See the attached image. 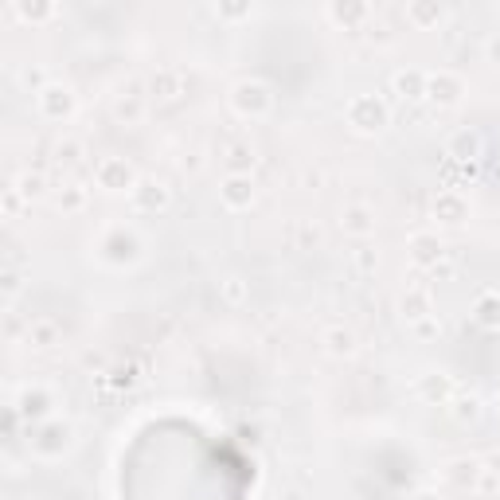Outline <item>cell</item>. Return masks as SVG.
<instances>
[{"mask_svg":"<svg viewBox=\"0 0 500 500\" xmlns=\"http://www.w3.org/2000/svg\"><path fill=\"white\" fill-rule=\"evenodd\" d=\"M79 153H82L79 141H59V145H55V157H59L63 165H75V160H79Z\"/></svg>","mask_w":500,"mask_h":500,"instance_id":"obj_23","label":"cell"},{"mask_svg":"<svg viewBox=\"0 0 500 500\" xmlns=\"http://www.w3.org/2000/svg\"><path fill=\"white\" fill-rule=\"evenodd\" d=\"M40 109L47 118H63L70 114V90L67 86H43L40 90Z\"/></svg>","mask_w":500,"mask_h":500,"instance_id":"obj_5","label":"cell"},{"mask_svg":"<svg viewBox=\"0 0 500 500\" xmlns=\"http://www.w3.org/2000/svg\"><path fill=\"white\" fill-rule=\"evenodd\" d=\"M434 215H446L450 223H461V215H465V207H461L453 196H438V199H434Z\"/></svg>","mask_w":500,"mask_h":500,"instance_id":"obj_18","label":"cell"},{"mask_svg":"<svg viewBox=\"0 0 500 500\" xmlns=\"http://www.w3.org/2000/svg\"><path fill=\"white\" fill-rule=\"evenodd\" d=\"M137 204L145 207V211H153V207H165V204H168V188L157 184V180H141V184H137Z\"/></svg>","mask_w":500,"mask_h":500,"instance_id":"obj_7","label":"cell"},{"mask_svg":"<svg viewBox=\"0 0 500 500\" xmlns=\"http://www.w3.org/2000/svg\"><path fill=\"white\" fill-rule=\"evenodd\" d=\"M235 106L243 114H262V109H270V94H266L262 82H243L235 90Z\"/></svg>","mask_w":500,"mask_h":500,"instance_id":"obj_4","label":"cell"},{"mask_svg":"<svg viewBox=\"0 0 500 500\" xmlns=\"http://www.w3.org/2000/svg\"><path fill=\"white\" fill-rule=\"evenodd\" d=\"M348 121H352L356 129H379L383 121H387V109H383L375 98L360 94V98L348 102Z\"/></svg>","mask_w":500,"mask_h":500,"instance_id":"obj_1","label":"cell"},{"mask_svg":"<svg viewBox=\"0 0 500 500\" xmlns=\"http://www.w3.org/2000/svg\"><path fill=\"white\" fill-rule=\"evenodd\" d=\"M59 438L67 441V426H47V430H43V438L36 441V446H40L43 453H51V450H55V446H59Z\"/></svg>","mask_w":500,"mask_h":500,"instance_id":"obj_22","label":"cell"},{"mask_svg":"<svg viewBox=\"0 0 500 500\" xmlns=\"http://www.w3.org/2000/svg\"><path fill=\"white\" fill-rule=\"evenodd\" d=\"M489 55H492V59L500 63V40H492V43H489Z\"/></svg>","mask_w":500,"mask_h":500,"instance_id":"obj_34","label":"cell"},{"mask_svg":"<svg viewBox=\"0 0 500 500\" xmlns=\"http://www.w3.org/2000/svg\"><path fill=\"white\" fill-rule=\"evenodd\" d=\"M356 266H360V270H375V255L372 250H360V255H356Z\"/></svg>","mask_w":500,"mask_h":500,"instance_id":"obj_29","label":"cell"},{"mask_svg":"<svg viewBox=\"0 0 500 500\" xmlns=\"http://www.w3.org/2000/svg\"><path fill=\"white\" fill-rule=\"evenodd\" d=\"M395 90H399L402 98H422L426 94V79H422L418 70H402V75H395Z\"/></svg>","mask_w":500,"mask_h":500,"instance_id":"obj_11","label":"cell"},{"mask_svg":"<svg viewBox=\"0 0 500 500\" xmlns=\"http://www.w3.org/2000/svg\"><path fill=\"white\" fill-rule=\"evenodd\" d=\"M94 180H98V188H106V192H121V188L133 184V172H129L126 160L106 157V160H98V168H94Z\"/></svg>","mask_w":500,"mask_h":500,"instance_id":"obj_2","label":"cell"},{"mask_svg":"<svg viewBox=\"0 0 500 500\" xmlns=\"http://www.w3.org/2000/svg\"><path fill=\"white\" fill-rule=\"evenodd\" d=\"M36 500H43V497H36Z\"/></svg>","mask_w":500,"mask_h":500,"instance_id":"obj_35","label":"cell"},{"mask_svg":"<svg viewBox=\"0 0 500 500\" xmlns=\"http://www.w3.org/2000/svg\"><path fill=\"white\" fill-rule=\"evenodd\" d=\"M223 199L231 207H246L250 199H255V184H250V176H231L223 184Z\"/></svg>","mask_w":500,"mask_h":500,"instance_id":"obj_6","label":"cell"},{"mask_svg":"<svg viewBox=\"0 0 500 500\" xmlns=\"http://www.w3.org/2000/svg\"><path fill=\"white\" fill-rule=\"evenodd\" d=\"M328 12H333L336 20H344V24H356V20H363V16H368V8H363V4H333Z\"/></svg>","mask_w":500,"mask_h":500,"instance_id":"obj_21","label":"cell"},{"mask_svg":"<svg viewBox=\"0 0 500 500\" xmlns=\"http://www.w3.org/2000/svg\"><path fill=\"white\" fill-rule=\"evenodd\" d=\"M16 12H20L24 20H43V16H51V8H47V4H20Z\"/></svg>","mask_w":500,"mask_h":500,"instance_id":"obj_25","label":"cell"},{"mask_svg":"<svg viewBox=\"0 0 500 500\" xmlns=\"http://www.w3.org/2000/svg\"><path fill=\"white\" fill-rule=\"evenodd\" d=\"M16 192H20L24 199L40 196V192H43V176H31V172H28V176H20V188H16Z\"/></svg>","mask_w":500,"mask_h":500,"instance_id":"obj_24","label":"cell"},{"mask_svg":"<svg viewBox=\"0 0 500 500\" xmlns=\"http://www.w3.org/2000/svg\"><path fill=\"white\" fill-rule=\"evenodd\" d=\"M407 20H414L418 28H426V24L441 20V8L438 4H411V8H407Z\"/></svg>","mask_w":500,"mask_h":500,"instance_id":"obj_17","label":"cell"},{"mask_svg":"<svg viewBox=\"0 0 500 500\" xmlns=\"http://www.w3.org/2000/svg\"><path fill=\"white\" fill-rule=\"evenodd\" d=\"M340 227L344 231H352V235H368V231L375 227V219H372L368 207H348V211L340 215Z\"/></svg>","mask_w":500,"mask_h":500,"instance_id":"obj_8","label":"cell"},{"mask_svg":"<svg viewBox=\"0 0 500 500\" xmlns=\"http://www.w3.org/2000/svg\"><path fill=\"white\" fill-rule=\"evenodd\" d=\"M114 114H118L121 121H141V114H145V102H141V94L137 90H129V94H121L118 98V106H114Z\"/></svg>","mask_w":500,"mask_h":500,"instance_id":"obj_10","label":"cell"},{"mask_svg":"<svg viewBox=\"0 0 500 500\" xmlns=\"http://www.w3.org/2000/svg\"><path fill=\"white\" fill-rule=\"evenodd\" d=\"M59 207H67V211H75V207H82V188H67L59 196Z\"/></svg>","mask_w":500,"mask_h":500,"instance_id":"obj_26","label":"cell"},{"mask_svg":"<svg viewBox=\"0 0 500 500\" xmlns=\"http://www.w3.org/2000/svg\"><path fill=\"white\" fill-rule=\"evenodd\" d=\"M477 407H480L477 399H457V411H453V414H457L461 422H465V418H477Z\"/></svg>","mask_w":500,"mask_h":500,"instance_id":"obj_27","label":"cell"},{"mask_svg":"<svg viewBox=\"0 0 500 500\" xmlns=\"http://www.w3.org/2000/svg\"><path fill=\"white\" fill-rule=\"evenodd\" d=\"M434 333H438V324L434 321H418V336H434Z\"/></svg>","mask_w":500,"mask_h":500,"instance_id":"obj_33","label":"cell"},{"mask_svg":"<svg viewBox=\"0 0 500 500\" xmlns=\"http://www.w3.org/2000/svg\"><path fill=\"white\" fill-rule=\"evenodd\" d=\"M176 86H180V79L172 75V70H160V75H153V94H157V98H172V94H176Z\"/></svg>","mask_w":500,"mask_h":500,"instance_id":"obj_19","label":"cell"},{"mask_svg":"<svg viewBox=\"0 0 500 500\" xmlns=\"http://www.w3.org/2000/svg\"><path fill=\"white\" fill-rule=\"evenodd\" d=\"M227 297H231V301H238V297H243V285H238V278H231V285H227Z\"/></svg>","mask_w":500,"mask_h":500,"instance_id":"obj_32","label":"cell"},{"mask_svg":"<svg viewBox=\"0 0 500 500\" xmlns=\"http://www.w3.org/2000/svg\"><path fill=\"white\" fill-rule=\"evenodd\" d=\"M411 246H414V262H418V266H438V258H441L438 238H430V235H414Z\"/></svg>","mask_w":500,"mask_h":500,"instance_id":"obj_9","label":"cell"},{"mask_svg":"<svg viewBox=\"0 0 500 500\" xmlns=\"http://www.w3.org/2000/svg\"><path fill=\"white\" fill-rule=\"evenodd\" d=\"M324 344H328V352L333 356H352L356 352V336L348 333V328H328Z\"/></svg>","mask_w":500,"mask_h":500,"instance_id":"obj_13","label":"cell"},{"mask_svg":"<svg viewBox=\"0 0 500 500\" xmlns=\"http://www.w3.org/2000/svg\"><path fill=\"white\" fill-rule=\"evenodd\" d=\"M4 289H8V297H16V289H20V274H8V278H4Z\"/></svg>","mask_w":500,"mask_h":500,"instance_id":"obj_31","label":"cell"},{"mask_svg":"<svg viewBox=\"0 0 500 500\" xmlns=\"http://www.w3.org/2000/svg\"><path fill=\"white\" fill-rule=\"evenodd\" d=\"M422 395H426V399L446 402V399L453 395V383L446 379V375H426V379H422Z\"/></svg>","mask_w":500,"mask_h":500,"instance_id":"obj_15","label":"cell"},{"mask_svg":"<svg viewBox=\"0 0 500 500\" xmlns=\"http://www.w3.org/2000/svg\"><path fill=\"white\" fill-rule=\"evenodd\" d=\"M477 473H480V465L469 457V461H457L450 477H453V485H473V480H477Z\"/></svg>","mask_w":500,"mask_h":500,"instance_id":"obj_20","label":"cell"},{"mask_svg":"<svg viewBox=\"0 0 500 500\" xmlns=\"http://www.w3.org/2000/svg\"><path fill=\"white\" fill-rule=\"evenodd\" d=\"M426 94H430L434 102H441V106H450V102L461 98V79L457 75H450V70H441V75L426 79Z\"/></svg>","mask_w":500,"mask_h":500,"instance_id":"obj_3","label":"cell"},{"mask_svg":"<svg viewBox=\"0 0 500 500\" xmlns=\"http://www.w3.org/2000/svg\"><path fill=\"white\" fill-rule=\"evenodd\" d=\"M402 313L411 317V321H426V317H430V297L422 294V289L407 294V297H402Z\"/></svg>","mask_w":500,"mask_h":500,"instance_id":"obj_14","label":"cell"},{"mask_svg":"<svg viewBox=\"0 0 500 500\" xmlns=\"http://www.w3.org/2000/svg\"><path fill=\"white\" fill-rule=\"evenodd\" d=\"M497 309H500L497 301H485V305H480V321H485V324H497Z\"/></svg>","mask_w":500,"mask_h":500,"instance_id":"obj_28","label":"cell"},{"mask_svg":"<svg viewBox=\"0 0 500 500\" xmlns=\"http://www.w3.org/2000/svg\"><path fill=\"white\" fill-rule=\"evenodd\" d=\"M227 165H231V176H243V168H255V149L231 145V157H227Z\"/></svg>","mask_w":500,"mask_h":500,"instance_id":"obj_16","label":"cell"},{"mask_svg":"<svg viewBox=\"0 0 500 500\" xmlns=\"http://www.w3.org/2000/svg\"><path fill=\"white\" fill-rule=\"evenodd\" d=\"M55 336H59V328H55V321H47V317H40V321L28 324V344L51 348V344H55Z\"/></svg>","mask_w":500,"mask_h":500,"instance_id":"obj_12","label":"cell"},{"mask_svg":"<svg viewBox=\"0 0 500 500\" xmlns=\"http://www.w3.org/2000/svg\"><path fill=\"white\" fill-rule=\"evenodd\" d=\"M24 82H28V86H40V82H43V70H31V67H28V70H24ZM40 90H43V86H40Z\"/></svg>","mask_w":500,"mask_h":500,"instance_id":"obj_30","label":"cell"}]
</instances>
